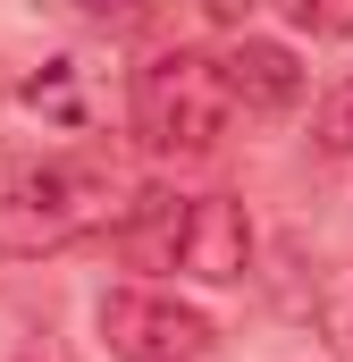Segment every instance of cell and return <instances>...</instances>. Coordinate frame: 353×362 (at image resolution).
Listing matches in <instances>:
<instances>
[{
	"label": "cell",
	"mask_w": 353,
	"mask_h": 362,
	"mask_svg": "<svg viewBox=\"0 0 353 362\" xmlns=\"http://www.w3.org/2000/svg\"><path fill=\"white\" fill-rule=\"evenodd\" d=\"M126 245L160 270H185L202 286H236L253 270V219L236 194H193V202H169V194H143L135 219H126Z\"/></svg>",
	"instance_id": "1"
},
{
	"label": "cell",
	"mask_w": 353,
	"mask_h": 362,
	"mask_svg": "<svg viewBox=\"0 0 353 362\" xmlns=\"http://www.w3.org/2000/svg\"><path fill=\"white\" fill-rule=\"evenodd\" d=\"M227 118H236V101H227V76H219L210 51H160V59L135 68V135H143V152L193 160V152H210L227 135Z\"/></svg>",
	"instance_id": "2"
},
{
	"label": "cell",
	"mask_w": 353,
	"mask_h": 362,
	"mask_svg": "<svg viewBox=\"0 0 353 362\" xmlns=\"http://www.w3.org/2000/svg\"><path fill=\"white\" fill-rule=\"evenodd\" d=\"M92 228H109V177H101V169L51 160V169H25V177L0 185V253H8V262L68 253Z\"/></svg>",
	"instance_id": "3"
},
{
	"label": "cell",
	"mask_w": 353,
	"mask_h": 362,
	"mask_svg": "<svg viewBox=\"0 0 353 362\" xmlns=\"http://www.w3.org/2000/svg\"><path fill=\"white\" fill-rule=\"evenodd\" d=\"M101 346L118 362H202L219 346L210 312L176 303V295H152V286H109L101 295Z\"/></svg>",
	"instance_id": "4"
},
{
	"label": "cell",
	"mask_w": 353,
	"mask_h": 362,
	"mask_svg": "<svg viewBox=\"0 0 353 362\" xmlns=\"http://www.w3.org/2000/svg\"><path fill=\"white\" fill-rule=\"evenodd\" d=\"M219 76H227V101H236V110H294V101H303L294 51H286V42H261V34H244V42L219 59Z\"/></svg>",
	"instance_id": "5"
},
{
	"label": "cell",
	"mask_w": 353,
	"mask_h": 362,
	"mask_svg": "<svg viewBox=\"0 0 353 362\" xmlns=\"http://www.w3.org/2000/svg\"><path fill=\"white\" fill-rule=\"evenodd\" d=\"M311 144H320L328 160H353V76L328 93L320 110H311Z\"/></svg>",
	"instance_id": "6"
},
{
	"label": "cell",
	"mask_w": 353,
	"mask_h": 362,
	"mask_svg": "<svg viewBox=\"0 0 353 362\" xmlns=\"http://www.w3.org/2000/svg\"><path fill=\"white\" fill-rule=\"evenodd\" d=\"M303 34H353V0H277Z\"/></svg>",
	"instance_id": "7"
},
{
	"label": "cell",
	"mask_w": 353,
	"mask_h": 362,
	"mask_svg": "<svg viewBox=\"0 0 353 362\" xmlns=\"http://www.w3.org/2000/svg\"><path fill=\"white\" fill-rule=\"evenodd\" d=\"M143 8H152V0H85L92 25H143Z\"/></svg>",
	"instance_id": "8"
}]
</instances>
